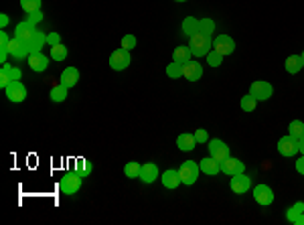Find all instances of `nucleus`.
<instances>
[{
  "mask_svg": "<svg viewBox=\"0 0 304 225\" xmlns=\"http://www.w3.org/2000/svg\"><path fill=\"white\" fill-rule=\"evenodd\" d=\"M191 39V43H189V49H191V53L195 57H205L207 53L211 51V47H213V41H211V37L209 35H205V33H195V35H191L189 37Z\"/></svg>",
  "mask_w": 304,
  "mask_h": 225,
  "instance_id": "f257e3e1",
  "label": "nucleus"
},
{
  "mask_svg": "<svg viewBox=\"0 0 304 225\" xmlns=\"http://www.w3.org/2000/svg\"><path fill=\"white\" fill-rule=\"evenodd\" d=\"M199 173H201V168H199V164L197 163H193V161H185L183 164H181V168H178V175H181V181L185 183V184H195L197 183V179H199Z\"/></svg>",
  "mask_w": 304,
  "mask_h": 225,
  "instance_id": "f03ea898",
  "label": "nucleus"
},
{
  "mask_svg": "<svg viewBox=\"0 0 304 225\" xmlns=\"http://www.w3.org/2000/svg\"><path fill=\"white\" fill-rule=\"evenodd\" d=\"M81 177L79 173H67L61 177V183H59V187L65 195H75L79 189H81Z\"/></svg>",
  "mask_w": 304,
  "mask_h": 225,
  "instance_id": "7ed1b4c3",
  "label": "nucleus"
},
{
  "mask_svg": "<svg viewBox=\"0 0 304 225\" xmlns=\"http://www.w3.org/2000/svg\"><path fill=\"white\" fill-rule=\"evenodd\" d=\"M130 63H132L130 51H126V49H116L112 55H109V67H112L114 71H124Z\"/></svg>",
  "mask_w": 304,
  "mask_h": 225,
  "instance_id": "20e7f679",
  "label": "nucleus"
},
{
  "mask_svg": "<svg viewBox=\"0 0 304 225\" xmlns=\"http://www.w3.org/2000/svg\"><path fill=\"white\" fill-rule=\"evenodd\" d=\"M250 94H252L258 102H266V100H270V98H272V94H274V87H272V83L264 82V79H258V82H254V83H252V87H250Z\"/></svg>",
  "mask_w": 304,
  "mask_h": 225,
  "instance_id": "39448f33",
  "label": "nucleus"
},
{
  "mask_svg": "<svg viewBox=\"0 0 304 225\" xmlns=\"http://www.w3.org/2000/svg\"><path fill=\"white\" fill-rule=\"evenodd\" d=\"M207 148H209V156H213L215 161H219V163H223L225 158L231 156L229 154V146H227L223 140L213 138V140H209V144H207Z\"/></svg>",
  "mask_w": 304,
  "mask_h": 225,
  "instance_id": "423d86ee",
  "label": "nucleus"
},
{
  "mask_svg": "<svg viewBox=\"0 0 304 225\" xmlns=\"http://www.w3.org/2000/svg\"><path fill=\"white\" fill-rule=\"evenodd\" d=\"M4 94H6V98H8L12 103H21V102H24V98H26V87H24L21 82H10V83L4 87Z\"/></svg>",
  "mask_w": 304,
  "mask_h": 225,
  "instance_id": "0eeeda50",
  "label": "nucleus"
},
{
  "mask_svg": "<svg viewBox=\"0 0 304 225\" xmlns=\"http://www.w3.org/2000/svg\"><path fill=\"white\" fill-rule=\"evenodd\" d=\"M8 51H10V55L15 57V59H19V61H22V59H26V57H31L29 45H26L24 41H21V39H17V37H12V39H10Z\"/></svg>",
  "mask_w": 304,
  "mask_h": 225,
  "instance_id": "6e6552de",
  "label": "nucleus"
},
{
  "mask_svg": "<svg viewBox=\"0 0 304 225\" xmlns=\"http://www.w3.org/2000/svg\"><path fill=\"white\" fill-rule=\"evenodd\" d=\"M213 51L221 53V55H231L233 51H236V43H233V39L229 35H219L215 37V41H213Z\"/></svg>",
  "mask_w": 304,
  "mask_h": 225,
  "instance_id": "1a4fd4ad",
  "label": "nucleus"
},
{
  "mask_svg": "<svg viewBox=\"0 0 304 225\" xmlns=\"http://www.w3.org/2000/svg\"><path fill=\"white\" fill-rule=\"evenodd\" d=\"M35 31H37V24L29 22V20H22V22H19V24L15 26V37L29 45L31 39L35 37Z\"/></svg>",
  "mask_w": 304,
  "mask_h": 225,
  "instance_id": "9d476101",
  "label": "nucleus"
},
{
  "mask_svg": "<svg viewBox=\"0 0 304 225\" xmlns=\"http://www.w3.org/2000/svg\"><path fill=\"white\" fill-rule=\"evenodd\" d=\"M221 170H223L225 175H229V177H236V175L245 173V164L239 161V158L229 156V158H225V161L221 163Z\"/></svg>",
  "mask_w": 304,
  "mask_h": 225,
  "instance_id": "9b49d317",
  "label": "nucleus"
},
{
  "mask_svg": "<svg viewBox=\"0 0 304 225\" xmlns=\"http://www.w3.org/2000/svg\"><path fill=\"white\" fill-rule=\"evenodd\" d=\"M229 187H231V191L236 193V195H243V193L250 191V187H252V181H250V177H247L245 173H241V175L231 177Z\"/></svg>",
  "mask_w": 304,
  "mask_h": 225,
  "instance_id": "f8f14e48",
  "label": "nucleus"
},
{
  "mask_svg": "<svg viewBox=\"0 0 304 225\" xmlns=\"http://www.w3.org/2000/svg\"><path fill=\"white\" fill-rule=\"evenodd\" d=\"M278 152L282 156H294L298 152V140L294 136H290V134L280 138L278 140Z\"/></svg>",
  "mask_w": 304,
  "mask_h": 225,
  "instance_id": "ddd939ff",
  "label": "nucleus"
},
{
  "mask_svg": "<svg viewBox=\"0 0 304 225\" xmlns=\"http://www.w3.org/2000/svg\"><path fill=\"white\" fill-rule=\"evenodd\" d=\"M254 199L256 203L260 205H270L274 201V193L272 189L268 187V184H256V189H254Z\"/></svg>",
  "mask_w": 304,
  "mask_h": 225,
  "instance_id": "4468645a",
  "label": "nucleus"
},
{
  "mask_svg": "<svg viewBox=\"0 0 304 225\" xmlns=\"http://www.w3.org/2000/svg\"><path fill=\"white\" fill-rule=\"evenodd\" d=\"M203 75V67L199 61H187L183 65V77H187L189 82H197V79H201Z\"/></svg>",
  "mask_w": 304,
  "mask_h": 225,
  "instance_id": "2eb2a0df",
  "label": "nucleus"
},
{
  "mask_svg": "<svg viewBox=\"0 0 304 225\" xmlns=\"http://www.w3.org/2000/svg\"><path fill=\"white\" fill-rule=\"evenodd\" d=\"M138 179H140L142 183H146V184L154 183L158 179V166L154 163H144L142 168H140V177H138Z\"/></svg>",
  "mask_w": 304,
  "mask_h": 225,
  "instance_id": "dca6fc26",
  "label": "nucleus"
},
{
  "mask_svg": "<svg viewBox=\"0 0 304 225\" xmlns=\"http://www.w3.org/2000/svg\"><path fill=\"white\" fill-rule=\"evenodd\" d=\"M29 67L33 71H37V73L45 71L49 67V57L45 55V53H35V55L29 57Z\"/></svg>",
  "mask_w": 304,
  "mask_h": 225,
  "instance_id": "f3484780",
  "label": "nucleus"
},
{
  "mask_svg": "<svg viewBox=\"0 0 304 225\" xmlns=\"http://www.w3.org/2000/svg\"><path fill=\"white\" fill-rule=\"evenodd\" d=\"M199 168L203 170L205 175H217V173H221V163L219 161H215L213 156H205L203 161L199 163Z\"/></svg>",
  "mask_w": 304,
  "mask_h": 225,
  "instance_id": "a211bd4d",
  "label": "nucleus"
},
{
  "mask_svg": "<svg viewBox=\"0 0 304 225\" xmlns=\"http://www.w3.org/2000/svg\"><path fill=\"white\" fill-rule=\"evenodd\" d=\"M45 43H47V35L37 29L35 31V37L31 39V43H29V51H31V55H35V53H43L41 49H45Z\"/></svg>",
  "mask_w": 304,
  "mask_h": 225,
  "instance_id": "6ab92c4d",
  "label": "nucleus"
},
{
  "mask_svg": "<svg viewBox=\"0 0 304 225\" xmlns=\"http://www.w3.org/2000/svg\"><path fill=\"white\" fill-rule=\"evenodd\" d=\"M183 181H181V175H178V170H164L162 173V184L167 189H176L178 184H181Z\"/></svg>",
  "mask_w": 304,
  "mask_h": 225,
  "instance_id": "aec40b11",
  "label": "nucleus"
},
{
  "mask_svg": "<svg viewBox=\"0 0 304 225\" xmlns=\"http://www.w3.org/2000/svg\"><path fill=\"white\" fill-rule=\"evenodd\" d=\"M79 82V71L75 67H67L63 73H61V83L67 85V87H75Z\"/></svg>",
  "mask_w": 304,
  "mask_h": 225,
  "instance_id": "412c9836",
  "label": "nucleus"
},
{
  "mask_svg": "<svg viewBox=\"0 0 304 225\" xmlns=\"http://www.w3.org/2000/svg\"><path fill=\"white\" fill-rule=\"evenodd\" d=\"M195 144H197L195 134H178V138H176V146L181 148L183 152L193 150V148H195Z\"/></svg>",
  "mask_w": 304,
  "mask_h": 225,
  "instance_id": "4be33fe9",
  "label": "nucleus"
},
{
  "mask_svg": "<svg viewBox=\"0 0 304 225\" xmlns=\"http://www.w3.org/2000/svg\"><path fill=\"white\" fill-rule=\"evenodd\" d=\"M67 91H69V87H67V85L57 83V85H53V87H51V94H49V98H51L55 103H61V102H65V100H67Z\"/></svg>",
  "mask_w": 304,
  "mask_h": 225,
  "instance_id": "5701e85b",
  "label": "nucleus"
},
{
  "mask_svg": "<svg viewBox=\"0 0 304 225\" xmlns=\"http://www.w3.org/2000/svg\"><path fill=\"white\" fill-rule=\"evenodd\" d=\"M191 49L189 47H176L174 51H173V61H176V63H187V61H191Z\"/></svg>",
  "mask_w": 304,
  "mask_h": 225,
  "instance_id": "b1692460",
  "label": "nucleus"
},
{
  "mask_svg": "<svg viewBox=\"0 0 304 225\" xmlns=\"http://www.w3.org/2000/svg\"><path fill=\"white\" fill-rule=\"evenodd\" d=\"M183 33H185L187 37L199 33V20H197L195 17H187V19L183 20Z\"/></svg>",
  "mask_w": 304,
  "mask_h": 225,
  "instance_id": "393cba45",
  "label": "nucleus"
},
{
  "mask_svg": "<svg viewBox=\"0 0 304 225\" xmlns=\"http://www.w3.org/2000/svg\"><path fill=\"white\" fill-rule=\"evenodd\" d=\"M300 69H302V59H300V55H290V57L286 59V71L292 73V75H296Z\"/></svg>",
  "mask_w": 304,
  "mask_h": 225,
  "instance_id": "a878e982",
  "label": "nucleus"
},
{
  "mask_svg": "<svg viewBox=\"0 0 304 225\" xmlns=\"http://www.w3.org/2000/svg\"><path fill=\"white\" fill-rule=\"evenodd\" d=\"M302 213H304V203H302V201H298V203H294L292 207H290V209L286 211V219H288L290 223H294V221H296Z\"/></svg>",
  "mask_w": 304,
  "mask_h": 225,
  "instance_id": "bb28decb",
  "label": "nucleus"
},
{
  "mask_svg": "<svg viewBox=\"0 0 304 225\" xmlns=\"http://www.w3.org/2000/svg\"><path fill=\"white\" fill-rule=\"evenodd\" d=\"M288 134L290 136H294L296 140H300L304 136V122L302 120H292L288 126Z\"/></svg>",
  "mask_w": 304,
  "mask_h": 225,
  "instance_id": "cd10ccee",
  "label": "nucleus"
},
{
  "mask_svg": "<svg viewBox=\"0 0 304 225\" xmlns=\"http://www.w3.org/2000/svg\"><path fill=\"white\" fill-rule=\"evenodd\" d=\"M67 55H69V51H67V47L65 45H55V47H51V59L53 61H63V59H67Z\"/></svg>",
  "mask_w": 304,
  "mask_h": 225,
  "instance_id": "c85d7f7f",
  "label": "nucleus"
},
{
  "mask_svg": "<svg viewBox=\"0 0 304 225\" xmlns=\"http://www.w3.org/2000/svg\"><path fill=\"white\" fill-rule=\"evenodd\" d=\"M140 163H128L126 166H124V175H126L128 179H138V177H140Z\"/></svg>",
  "mask_w": 304,
  "mask_h": 225,
  "instance_id": "c756f323",
  "label": "nucleus"
},
{
  "mask_svg": "<svg viewBox=\"0 0 304 225\" xmlns=\"http://www.w3.org/2000/svg\"><path fill=\"white\" fill-rule=\"evenodd\" d=\"M167 75H169L171 79L183 77V63H176V61H173L171 65H167Z\"/></svg>",
  "mask_w": 304,
  "mask_h": 225,
  "instance_id": "7c9ffc66",
  "label": "nucleus"
},
{
  "mask_svg": "<svg viewBox=\"0 0 304 225\" xmlns=\"http://www.w3.org/2000/svg\"><path fill=\"white\" fill-rule=\"evenodd\" d=\"M2 71L8 73V77L12 79V82H21V77H22V71L19 67H12V65H8V63H2Z\"/></svg>",
  "mask_w": 304,
  "mask_h": 225,
  "instance_id": "2f4dec72",
  "label": "nucleus"
},
{
  "mask_svg": "<svg viewBox=\"0 0 304 225\" xmlns=\"http://www.w3.org/2000/svg\"><path fill=\"white\" fill-rule=\"evenodd\" d=\"M21 2V8L29 15V12H35V10H41V0H19Z\"/></svg>",
  "mask_w": 304,
  "mask_h": 225,
  "instance_id": "473e14b6",
  "label": "nucleus"
},
{
  "mask_svg": "<svg viewBox=\"0 0 304 225\" xmlns=\"http://www.w3.org/2000/svg\"><path fill=\"white\" fill-rule=\"evenodd\" d=\"M256 103H258V100L252 94H247V96L241 98V110L243 112H254L256 110Z\"/></svg>",
  "mask_w": 304,
  "mask_h": 225,
  "instance_id": "72a5a7b5",
  "label": "nucleus"
},
{
  "mask_svg": "<svg viewBox=\"0 0 304 225\" xmlns=\"http://www.w3.org/2000/svg\"><path fill=\"white\" fill-rule=\"evenodd\" d=\"M207 63H209L211 67H219V65L223 63V55L217 53V51H209V53H207Z\"/></svg>",
  "mask_w": 304,
  "mask_h": 225,
  "instance_id": "f704fd0d",
  "label": "nucleus"
},
{
  "mask_svg": "<svg viewBox=\"0 0 304 225\" xmlns=\"http://www.w3.org/2000/svg\"><path fill=\"white\" fill-rule=\"evenodd\" d=\"M199 31L211 37V33L215 31V22H213L211 19H201V20H199Z\"/></svg>",
  "mask_w": 304,
  "mask_h": 225,
  "instance_id": "c9c22d12",
  "label": "nucleus"
},
{
  "mask_svg": "<svg viewBox=\"0 0 304 225\" xmlns=\"http://www.w3.org/2000/svg\"><path fill=\"white\" fill-rule=\"evenodd\" d=\"M75 173H79L81 177L89 175V173H91V166H89V163H87V161H84V158H79L77 164H75Z\"/></svg>",
  "mask_w": 304,
  "mask_h": 225,
  "instance_id": "e433bc0d",
  "label": "nucleus"
},
{
  "mask_svg": "<svg viewBox=\"0 0 304 225\" xmlns=\"http://www.w3.org/2000/svg\"><path fill=\"white\" fill-rule=\"evenodd\" d=\"M134 47H136V37H134V35H124V37H122V49L130 51V49H134Z\"/></svg>",
  "mask_w": 304,
  "mask_h": 225,
  "instance_id": "4c0bfd02",
  "label": "nucleus"
},
{
  "mask_svg": "<svg viewBox=\"0 0 304 225\" xmlns=\"http://www.w3.org/2000/svg\"><path fill=\"white\" fill-rule=\"evenodd\" d=\"M45 19V15L41 10H35V12H29V15H26V20L29 22H33V24H37V22H41Z\"/></svg>",
  "mask_w": 304,
  "mask_h": 225,
  "instance_id": "58836bf2",
  "label": "nucleus"
},
{
  "mask_svg": "<svg viewBox=\"0 0 304 225\" xmlns=\"http://www.w3.org/2000/svg\"><path fill=\"white\" fill-rule=\"evenodd\" d=\"M195 140H197V144H207V130H203V128L195 130Z\"/></svg>",
  "mask_w": 304,
  "mask_h": 225,
  "instance_id": "ea45409f",
  "label": "nucleus"
},
{
  "mask_svg": "<svg viewBox=\"0 0 304 225\" xmlns=\"http://www.w3.org/2000/svg\"><path fill=\"white\" fill-rule=\"evenodd\" d=\"M47 43H49L51 47L59 45V33H51V35H47Z\"/></svg>",
  "mask_w": 304,
  "mask_h": 225,
  "instance_id": "a19ab883",
  "label": "nucleus"
},
{
  "mask_svg": "<svg viewBox=\"0 0 304 225\" xmlns=\"http://www.w3.org/2000/svg\"><path fill=\"white\" fill-rule=\"evenodd\" d=\"M10 82H12V79L8 77V73H4V71H0V87H2V89H4V87H6L8 83H10Z\"/></svg>",
  "mask_w": 304,
  "mask_h": 225,
  "instance_id": "79ce46f5",
  "label": "nucleus"
},
{
  "mask_svg": "<svg viewBox=\"0 0 304 225\" xmlns=\"http://www.w3.org/2000/svg\"><path fill=\"white\" fill-rule=\"evenodd\" d=\"M8 43H10V37L2 31V33H0V47H8Z\"/></svg>",
  "mask_w": 304,
  "mask_h": 225,
  "instance_id": "37998d69",
  "label": "nucleus"
},
{
  "mask_svg": "<svg viewBox=\"0 0 304 225\" xmlns=\"http://www.w3.org/2000/svg\"><path fill=\"white\" fill-rule=\"evenodd\" d=\"M296 170H298V173L300 175H304V154L298 158V161H296Z\"/></svg>",
  "mask_w": 304,
  "mask_h": 225,
  "instance_id": "c03bdc74",
  "label": "nucleus"
},
{
  "mask_svg": "<svg viewBox=\"0 0 304 225\" xmlns=\"http://www.w3.org/2000/svg\"><path fill=\"white\" fill-rule=\"evenodd\" d=\"M10 22V19H8V15H4V12H2V15H0V26H2V29H4V26Z\"/></svg>",
  "mask_w": 304,
  "mask_h": 225,
  "instance_id": "a18cd8bd",
  "label": "nucleus"
},
{
  "mask_svg": "<svg viewBox=\"0 0 304 225\" xmlns=\"http://www.w3.org/2000/svg\"><path fill=\"white\" fill-rule=\"evenodd\" d=\"M298 152H302V154H304V136L298 140Z\"/></svg>",
  "mask_w": 304,
  "mask_h": 225,
  "instance_id": "49530a36",
  "label": "nucleus"
},
{
  "mask_svg": "<svg viewBox=\"0 0 304 225\" xmlns=\"http://www.w3.org/2000/svg\"><path fill=\"white\" fill-rule=\"evenodd\" d=\"M294 223H296V225H304V213H302V215H300V217H298Z\"/></svg>",
  "mask_w": 304,
  "mask_h": 225,
  "instance_id": "de8ad7c7",
  "label": "nucleus"
},
{
  "mask_svg": "<svg viewBox=\"0 0 304 225\" xmlns=\"http://www.w3.org/2000/svg\"><path fill=\"white\" fill-rule=\"evenodd\" d=\"M300 59H302V67H304V53H302V55H300Z\"/></svg>",
  "mask_w": 304,
  "mask_h": 225,
  "instance_id": "09e8293b",
  "label": "nucleus"
},
{
  "mask_svg": "<svg viewBox=\"0 0 304 225\" xmlns=\"http://www.w3.org/2000/svg\"><path fill=\"white\" fill-rule=\"evenodd\" d=\"M174 2H187V0H174Z\"/></svg>",
  "mask_w": 304,
  "mask_h": 225,
  "instance_id": "8fccbe9b",
  "label": "nucleus"
}]
</instances>
